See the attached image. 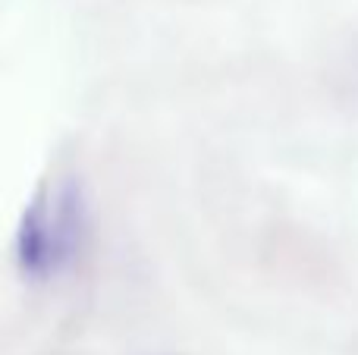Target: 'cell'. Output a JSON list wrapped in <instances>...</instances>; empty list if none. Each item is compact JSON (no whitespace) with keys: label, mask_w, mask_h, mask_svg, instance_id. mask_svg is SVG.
Here are the masks:
<instances>
[{"label":"cell","mask_w":358,"mask_h":355,"mask_svg":"<svg viewBox=\"0 0 358 355\" xmlns=\"http://www.w3.org/2000/svg\"><path fill=\"white\" fill-rule=\"evenodd\" d=\"M92 245V201L73 170H54L25 198L13 233V261L25 283L54 287L79 270Z\"/></svg>","instance_id":"1"}]
</instances>
